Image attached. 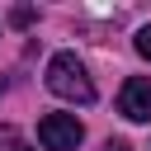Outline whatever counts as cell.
Wrapping results in <instances>:
<instances>
[{"label":"cell","mask_w":151,"mask_h":151,"mask_svg":"<svg viewBox=\"0 0 151 151\" xmlns=\"http://www.w3.org/2000/svg\"><path fill=\"white\" fill-rule=\"evenodd\" d=\"M118 113L132 118V123H146L151 118V80L146 76H127L123 90H118Z\"/></svg>","instance_id":"3957f363"},{"label":"cell","mask_w":151,"mask_h":151,"mask_svg":"<svg viewBox=\"0 0 151 151\" xmlns=\"http://www.w3.org/2000/svg\"><path fill=\"white\" fill-rule=\"evenodd\" d=\"M14 151H33V146H14Z\"/></svg>","instance_id":"52a82bcc"},{"label":"cell","mask_w":151,"mask_h":151,"mask_svg":"<svg viewBox=\"0 0 151 151\" xmlns=\"http://www.w3.org/2000/svg\"><path fill=\"white\" fill-rule=\"evenodd\" d=\"M47 90L57 99H71V104H94V80L85 76L76 52H57L47 61Z\"/></svg>","instance_id":"6da1fadb"},{"label":"cell","mask_w":151,"mask_h":151,"mask_svg":"<svg viewBox=\"0 0 151 151\" xmlns=\"http://www.w3.org/2000/svg\"><path fill=\"white\" fill-rule=\"evenodd\" d=\"M33 19H38V9H33V5H14V9H9V24H14V28H28Z\"/></svg>","instance_id":"277c9868"},{"label":"cell","mask_w":151,"mask_h":151,"mask_svg":"<svg viewBox=\"0 0 151 151\" xmlns=\"http://www.w3.org/2000/svg\"><path fill=\"white\" fill-rule=\"evenodd\" d=\"M137 52H142V57H146V61H151V24H146V28H142V33H137Z\"/></svg>","instance_id":"5b68a950"},{"label":"cell","mask_w":151,"mask_h":151,"mask_svg":"<svg viewBox=\"0 0 151 151\" xmlns=\"http://www.w3.org/2000/svg\"><path fill=\"white\" fill-rule=\"evenodd\" d=\"M104 151H132L127 142H104Z\"/></svg>","instance_id":"8992f818"},{"label":"cell","mask_w":151,"mask_h":151,"mask_svg":"<svg viewBox=\"0 0 151 151\" xmlns=\"http://www.w3.org/2000/svg\"><path fill=\"white\" fill-rule=\"evenodd\" d=\"M80 137H85V127H80L76 113H47V118L38 123V142H42V151H76Z\"/></svg>","instance_id":"7a4b0ae2"}]
</instances>
